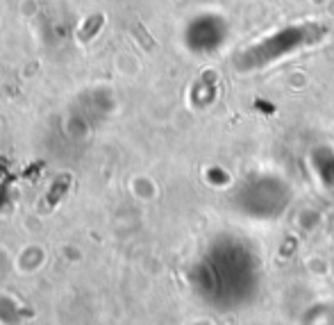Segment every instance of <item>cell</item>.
Returning <instances> with one entry per match:
<instances>
[{"label": "cell", "instance_id": "obj_1", "mask_svg": "<svg viewBox=\"0 0 334 325\" xmlns=\"http://www.w3.org/2000/svg\"><path fill=\"white\" fill-rule=\"evenodd\" d=\"M103 23H105V16H103V14H93V16L87 18V23H84V25L78 30V39L82 41V44L91 41L93 37L98 35L100 27H103Z\"/></svg>", "mask_w": 334, "mask_h": 325}]
</instances>
